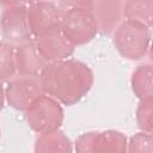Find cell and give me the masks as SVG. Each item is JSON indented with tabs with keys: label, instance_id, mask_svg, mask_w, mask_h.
Masks as SVG:
<instances>
[{
	"label": "cell",
	"instance_id": "obj_12",
	"mask_svg": "<svg viewBox=\"0 0 153 153\" xmlns=\"http://www.w3.org/2000/svg\"><path fill=\"white\" fill-rule=\"evenodd\" d=\"M35 153H72L73 145L69 137L61 130L38 134L33 146Z\"/></svg>",
	"mask_w": 153,
	"mask_h": 153
},
{
	"label": "cell",
	"instance_id": "obj_15",
	"mask_svg": "<svg viewBox=\"0 0 153 153\" xmlns=\"http://www.w3.org/2000/svg\"><path fill=\"white\" fill-rule=\"evenodd\" d=\"M16 73L14 45L7 42H0V81L12 79Z\"/></svg>",
	"mask_w": 153,
	"mask_h": 153
},
{
	"label": "cell",
	"instance_id": "obj_11",
	"mask_svg": "<svg viewBox=\"0 0 153 153\" xmlns=\"http://www.w3.org/2000/svg\"><path fill=\"white\" fill-rule=\"evenodd\" d=\"M16 71L22 75H39L47 62L38 53L33 39L14 47Z\"/></svg>",
	"mask_w": 153,
	"mask_h": 153
},
{
	"label": "cell",
	"instance_id": "obj_10",
	"mask_svg": "<svg viewBox=\"0 0 153 153\" xmlns=\"http://www.w3.org/2000/svg\"><path fill=\"white\" fill-rule=\"evenodd\" d=\"M123 1L120 0H96L91 2V11L94 16L98 31L111 33L121 23Z\"/></svg>",
	"mask_w": 153,
	"mask_h": 153
},
{
	"label": "cell",
	"instance_id": "obj_7",
	"mask_svg": "<svg viewBox=\"0 0 153 153\" xmlns=\"http://www.w3.org/2000/svg\"><path fill=\"white\" fill-rule=\"evenodd\" d=\"M42 94H44V91L39 75L17 74L8 80L5 90V97L8 105L19 111H26Z\"/></svg>",
	"mask_w": 153,
	"mask_h": 153
},
{
	"label": "cell",
	"instance_id": "obj_13",
	"mask_svg": "<svg viewBox=\"0 0 153 153\" xmlns=\"http://www.w3.org/2000/svg\"><path fill=\"white\" fill-rule=\"evenodd\" d=\"M153 14V1L152 0H129L123 2L122 17L124 20H131L151 29Z\"/></svg>",
	"mask_w": 153,
	"mask_h": 153
},
{
	"label": "cell",
	"instance_id": "obj_18",
	"mask_svg": "<svg viewBox=\"0 0 153 153\" xmlns=\"http://www.w3.org/2000/svg\"><path fill=\"white\" fill-rule=\"evenodd\" d=\"M5 90H4V86H2V84H1V81H0V112H1V110L4 109V104H5Z\"/></svg>",
	"mask_w": 153,
	"mask_h": 153
},
{
	"label": "cell",
	"instance_id": "obj_3",
	"mask_svg": "<svg viewBox=\"0 0 153 153\" xmlns=\"http://www.w3.org/2000/svg\"><path fill=\"white\" fill-rule=\"evenodd\" d=\"M151 29L143 24L123 20L114 30V44L117 51L128 60H140L149 50Z\"/></svg>",
	"mask_w": 153,
	"mask_h": 153
},
{
	"label": "cell",
	"instance_id": "obj_4",
	"mask_svg": "<svg viewBox=\"0 0 153 153\" xmlns=\"http://www.w3.org/2000/svg\"><path fill=\"white\" fill-rule=\"evenodd\" d=\"M63 109L60 103L48 94L38 97L25 111L29 127L37 134L57 130L63 122Z\"/></svg>",
	"mask_w": 153,
	"mask_h": 153
},
{
	"label": "cell",
	"instance_id": "obj_5",
	"mask_svg": "<svg viewBox=\"0 0 153 153\" xmlns=\"http://www.w3.org/2000/svg\"><path fill=\"white\" fill-rule=\"evenodd\" d=\"M0 5L4 7L0 16V30L6 42L16 47L32 39L26 19L27 4L6 1Z\"/></svg>",
	"mask_w": 153,
	"mask_h": 153
},
{
	"label": "cell",
	"instance_id": "obj_17",
	"mask_svg": "<svg viewBox=\"0 0 153 153\" xmlns=\"http://www.w3.org/2000/svg\"><path fill=\"white\" fill-rule=\"evenodd\" d=\"M127 153H152V134L145 131L134 134L127 143Z\"/></svg>",
	"mask_w": 153,
	"mask_h": 153
},
{
	"label": "cell",
	"instance_id": "obj_9",
	"mask_svg": "<svg viewBox=\"0 0 153 153\" xmlns=\"http://www.w3.org/2000/svg\"><path fill=\"white\" fill-rule=\"evenodd\" d=\"M62 12L57 5L47 1L29 2L26 5V19L31 36H37L47 30L60 26Z\"/></svg>",
	"mask_w": 153,
	"mask_h": 153
},
{
	"label": "cell",
	"instance_id": "obj_6",
	"mask_svg": "<svg viewBox=\"0 0 153 153\" xmlns=\"http://www.w3.org/2000/svg\"><path fill=\"white\" fill-rule=\"evenodd\" d=\"M127 137L117 130L87 131L74 143L76 153H127Z\"/></svg>",
	"mask_w": 153,
	"mask_h": 153
},
{
	"label": "cell",
	"instance_id": "obj_1",
	"mask_svg": "<svg viewBox=\"0 0 153 153\" xmlns=\"http://www.w3.org/2000/svg\"><path fill=\"white\" fill-rule=\"evenodd\" d=\"M39 79L44 93L63 105H73L84 98L94 80L92 69L73 59L47 63Z\"/></svg>",
	"mask_w": 153,
	"mask_h": 153
},
{
	"label": "cell",
	"instance_id": "obj_16",
	"mask_svg": "<svg viewBox=\"0 0 153 153\" xmlns=\"http://www.w3.org/2000/svg\"><path fill=\"white\" fill-rule=\"evenodd\" d=\"M136 122L139 128L145 131L152 134L153 129V103L151 99L140 100L139 106L136 109Z\"/></svg>",
	"mask_w": 153,
	"mask_h": 153
},
{
	"label": "cell",
	"instance_id": "obj_14",
	"mask_svg": "<svg viewBox=\"0 0 153 153\" xmlns=\"http://www.w3.org/2000/svg\"><path fill=\"white\" fill-rule=\"evenodd\" d=\"M130 85L134 94L140 100L151 99L153 96L152 66L148 63L137 66L131 74Z\"/></svg>",
	"mask_w": 153,
	"mask_h": 153
},
{
	"label": "cell",
	"instance_id": "obj_8",
	"mask_svg": "<svg viewBox=\"0 0 153 153\" xmlns=\"http://www.w3.org/2000/svg\"><path fill=\"white\" fill-rule=\"evenodd\" d=\"M32 39L47 63L67 60L74 53V47L66 39L60 26L47 30L35 36Z\"/></svg>",
	"mask_w": 153,
	"mask_h": 153
},
{
	"label": "cell",
	"instance_id": "obj_2",
	"mask_svg": "<svg viewBox=\"0 0 153 153\" xmlns=\"http://www.w3.org/2000/svg\"><path fill=\"white\" fill-rule=\"evenodd\" d=\"M92 1H65L57 6H66L62 11L60 29L66 39L75 48L91 42L98 26L91 11Z\"/></svg>",
	"mask_w": 153,
	"mask_h": 153
}]
</instances>
